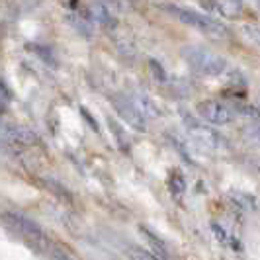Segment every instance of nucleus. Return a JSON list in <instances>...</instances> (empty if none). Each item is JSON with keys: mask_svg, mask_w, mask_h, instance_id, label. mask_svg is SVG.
Segmentation results:
<instances>
[{"mask_svg": "<svg viewBox=\"0 0 260 260\" xmlns=\"http://www.w3.org/2000/svg\"><path fill=\"white\" fill-rule=\"evenodd\" d=\"M149 69H151V73H153L156 82H167V73H165L162 65L156 59H149Z\"/></svg>", "mask_w": 260, "mask_h": 260, "instance_id": "obj_20", "label": "nucleus"}, {"mask_svg": "<svg viewBox=\"0 0 260 260\" xmlns=\"http://www.w3.org/2000/svg\"><path fill=\"white\" fill-rule=\"evenodd\" d=\"M243 34L247 36L252 43H256L260 47V27H256V26H245L243 27Z\"/></svg>", "mask_w": 260, "mask_h": 260, "instance_id": "obj_22", "label": "nucleus"}, {"mask_svg": "<svg viewBox=\"0 0 260 260\" xmlns=\"http://www.w3.org/2000/svg\"><path fill=\"white\" fill-rule=\"evenodd\" d=\"M4 139L18 145H26V147L39 143L38 133L24 125H4Z\"/></svg>", "mask_w": 260, "mask_h": 260, "instance_id": "obj_8", "label": "nucleus"}, {"mask_svg": "<svg viewBox=\"0 0 260 260\" xmlns=\"http://www.w3.org/2000/svg\"><path fill=\"white\" fill-rule=\"evenodd\" d=\"M2 223L8 231L16 233L18 237H22L26 243L34 245V247H43L47 245V239L41 231L38 223H34L31 219H27L20 213H12V211H4L2 213Z\"/></svg>", "mask_w": 260, "mask_h": 260, "instance_id": "obj_3", "label": "nucleus"}, {"mask_svg": "<svg viewBox=\"0 0 260 260\" xmlns=\"http://www.w3.org/2000/svg\"><path fill=\"white\" fill-rule=\"evenodd\" d=\"M80 116H82L84 119H86V123H88V127H90L92 131H96V133L100 131V127H98V123H96V117L90 116L86 108H80Z\"/></svg>", "mask_w": 260, "mask_h": 260, "instance_id": "obj_23", "label": "nucleus"}, {"mask_svg": "<svg viewBox=\"0 0 260 260\" xmlns=\"http://www.w3.org/2000/svg\"><path fill=\"white\" fill-rule=\"evenodd\" d=\"M184 59L188 61V65L194 69L196 73L206 75V77H219L223 71L227 69L225 57L217 53L209 51L206 47L200 45H190L182 51Z\"/></svg>", "mask_w": 260, "mask_h": 260, "instance_id": "obj_2", "label": "nucleus"}, {"mask_svg": "<svg viewBox=\"0 0 260 260\" xmlns=\"http://www.w3.org/2000/svg\"><path fill=\"white\" fill-rule=\"evenodd\" d=\"M169 190L172 196H182L186 192V178L178 169H174L169 174Z\"/></svg>", "mask_w": 260, "mask_h": 260, "instance_id": "obj_17", "label": "nucleus"}, {"mask_svg": "<svg viewBox=\"0 0 260 260\" xmlns=\"http://www.w3.org/2000/svg\"><path fill=\"white\" fill-rule=\"evenodd\" d=\"M67 20L71 22V26L75 27L80 36L90 38L92 34H94L92 16H84V14H78V12H69V14H67Z\"/></svg>", "mask_w": 260, "mask_h": 260, "instance_id": "obj_13", "label": "nucleus"}, {"mask_svg": "<svg viewBox=\"0 0 260 260\" xmlns=\"http://www.w3.org/2000/svg\"><path fill=\"white\" fill-rule=\"evenodd\" d=\"M229 198L235 202V206L247 209V211L256 209V198H254V196L245 194V192H239V190H231V192H229Z\"/></svg>", "mask_w": 260, "mask_h": 260, "instance_id": "obj_15", "label": "nucleus"}, {"mask_svg": "<svg viewBox=\"0 0 260 260\" xmlns=\"http://www.w3.org/2000/svg\"><path fill=\"white\" fill-rule=\"evenodd\" d=\"M162 10H167L178 22H182V24H186V26L190 27H196L198 31L206 34L209 38L225 39L229 36V29L223 26L221 22H217L215 18H211V16L200 14L196 12V10H190V8H182V6H174V4H165Z\"/></svg>", "mask_w": 260, "mask_h": 260, "instance_id": "obj_1", "label": "nucleus"}, {"mask_svg": "<svg viewBox=\"0 0 260 260\" xmlns=\"http://www.w3.org/2000/svg\"><path fill=\"white\" fill-rule=\"evenodd\" d=\"M231 108H233L235 114H239V116L250 117V119H260V110L256 108V106L243 104V102H233Z\"/></svg>", "mask_w": 260, "mask_h": 260, "instance_id": "obj_18", "label": "nucleus"}, {"mask_svg": "<svg viewBox=\"0 0 260 260\" xmlns=\"http://www.w3.org/2000/svg\"><path fill=\"white\" fill-rule=\"evenodd\" d=\"M88 12H90L92 20L98 22L102 27H108V29H114L117 26V20L114 18V14L110 10V6L106 4L104 0H96L88 6Z\"/></svg>", "mask_w": 260, "mask_h": 260, "instance_id": "obj_9", "label": "nucleus"}, {"mask_svg": "<svg viewBox=\"0 0 260 260\" xmlns=\"http://www.w3.org/2000/svg\"><path fill=\"white\" fill-rule=\"evenodd\" d=\"M180 116H182V121L188 133L194 137L198 143H202L208 149H223L225 147V137L221 133H217V131L208 127V125H204L202 121H198L192 114H188L184 110H180Z\"/></svg>", "mask_w": 260, "mask_h": 260, "instance_id": "obj_4", "label": "nucleus"}, {"mask_svg": "<svg viewBox=\"0 0 260 260\" xmlns=\"http://www.w3.org/2000/svg\"><path fill=\"white\" fill-rule=\"evenodd\" d=\"M243 137H245V141L252 145H260V123H248L243 127Z\"/></svg>", "mask_w": 260, "mask_h": 260, "instance_id": "obj_19", "label": "nucleus"}, {"mask_svg": "<svg viewBox=\"0 0 260 260\" xmlns=\"http://www.w3.org/2000/svg\"><path fill=\"white\" fill-rule=\"evenodd\" d=\"M200 6L209 14H217L227 20L241 18L243 14V4L241 0H200Z\"/></svg>", "mask_w": 260, "mask_h": 260, "instance_id": "obj_7", "label": "nucleus"}, {"mask_svg": "<svg viewBox=\"0 0 260 260\" xmlns=\"http://www.w3.org/2000/svg\"><path fill=\"white\" fill-rule=\"evenodd\" d=\"M43 186H45L51 194L57 196L59 200H63V202H67V204L73 202V194H71L61 182H57V180H53V178H43Z\"/></svg>", "mask_w": 260, "mask_h": 260, "instance_id": "obj_16", "label": "nucleus"}, {"mask_svg": "<svg viewBox=\"0 0 260 260\" xmlns=\"http://www.w3.org/2000/svg\"><path fill=\"white\" fill-rule=\"evenodd\" d=\"M131 102L137 106V110L143 114L145 117H160V110H158V106L147 96L143 92H135V94H131L129 96Z\"/></svg>", "mask_w": 260, "mask_h": 260, "instance_id": "obj_11", "label": "nucleus"}, {"mask_svg": "<svg viewBox=\"0 0 260 260\" xmlns=\"http://www.w3.org/2000/svg\"><path fill=\"white\" fill-rule=\"evenodd\" d=\"M129 254L133 256V258H147V260H149V258H155V256H156L155 252H153V254H149V252H143V250H135V248L131 250Z\"/></svg>", "mask_w": 260, "mask_h": 260, "instance_id": "obj_24", "label": "nucleus"}, {"mask_svg": "<svg viewBox=\"0 0 260 260\" xmlns=\"http://www.w3.org/2000/svg\"><path fill=\"white\" fill-rule=\"evenodd\" d=\"M14 98V94L10 92V88H8V84L2 80L0 82V104H2V112H6V108H8V102Z\"/></svg>", "mask_w": 260, "mask_h": 260, "instance_id": "obj_21", "label": "nucleus"}, {"mask_svg": "<svg viewBox=\"0 0 260 260\" xmlns=\"http://www.w3.org/2000/svg\"><path fill=\"white\" fill-rule=\"evenodd\" d=\"M256 2H258V8H260V0H256Z\"/></svg>", "mask_w": 260, "mask_h": 260, "instance_id": "obj_25", "label": "nucleus"}, {"mask_svg": "<svg viewBox=\"0 0 260 260\" xmlns=\"http://www.w3.org/2000/svg\"><path fill=\"white\" fill-rule=\"evenodd\" d=\"M112 108L116 110V114L119 116V119H123V123H127L129 127H133L135 131H147V123L145 119L147 117L137 110V106L131 102L129 96H123V94H110L108 96Z\"/></svg>", "mask_w": 260, "mask_h": 260, "instance_id": "obj_5", "label": "nucleus"}, {"mask_svg": "<svg viewBox=\"0 0 260 260\" xmlns=\"http://www.w3.org/2000/svg\"><path fill=\"white\" fill-rule=\"evenodd\" d=\"M106 123H108V127H110V131H112V135H114V139H116L119 151L125 153V155H129L131 141H129V135H127L125 129H123V125H119L112 116H106Z\"/></svg>", "mask_w": 260, "mask_h": 260, "instance_id": "obj_10", "label": "nucleus"}, {"mask_svg": "<svg viewBox=\"0 0 260 260\" xmlns=\"http://www.w3.org/2000/svg\"><path fill=\"white\" fill-rule=\"evenodd\" d=\"M26 51L34 53L41 63H45L47 67H51V69L57 67V57H55V53H53V49L49 47V45H41V43H27Z\"/></svg>", "mask_w": 260, "mask_h": 260, "instance_id": "obj_14", "label": "nucleus"}, {"mask_svg": "<svg viewBox=\"0 0 260 260\" xmlns=\"http://www.w3.org/2000/svg\"><path fill=\"white\" fill-rule=\"evenodd\" d=\"M196 110L206 121H209L211 125H217V127L231 123V119H233V112L217 100H202Z\"/></svg>", "mask_w": 260, "mask_h": 260, "instance_id": "obj_6", "label": "nucleus"}, {"mask_svg": "<svg viewBox=\"0 0 260 260\" xmlns=\"http://www.w3.org/2000/svg\"><path fill=\"white\" fill-rule=\"evenodd\" d=\"M139 233L143 235V239L149 243V247H151V250L155 252L156 256H160V258H169V247H167V243H165L158 235H155L151 229H147L145 225H139Z\"/></svg>", "mask_w": 260, "mask_h": 260, "instance_id": "obj_12", "label": "nucleus"}]
</instances>
